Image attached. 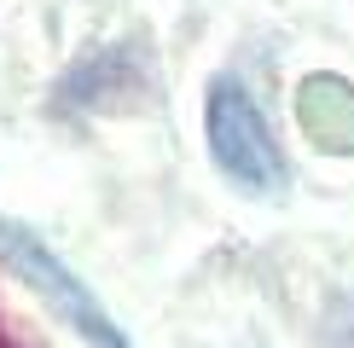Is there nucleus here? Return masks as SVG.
<instances>
[{
  "label": "nucleus",
  "instance_id": "nucleus-1",
  "mask_svg": "<svg viewBox=\"0 0 354 348\" xmlns=\"http://www.w3.org/2000/svg\"><path fill=\"white\" fill-rule=\"evenodd\" d=\"M0 267L24 284L70 337H82L87 348H134L128 325H116V313L105 308V296H99L29 221H18V215H0Z\"/></svg>",
  "mask_w": 354,
  "mask_h": 348
},
{
  "label": "nucleus",
  "instance_id": "nucleus-2",
  "mask_svg": "<svg viewBox=\"0 0 354 348\" xmlns=\"http://www.w3.org/2000/svg\"><path fill=\"white\" fill-rule=\"evenodd\" d=\"M203 145L209 163L227 186H239L244 197H285L290 192V163L285 145L273 139L268 110L256 105V93L239 76H215L203 93Z\"/></svg>",
  "mask_w": 354,
  "mask_h": 348
},
{
  "label": "nucleus",
  "instance_id": "nucleus-3",
  "mask_svg": "<svg viewBox=\"0 0 354 348\" xmlns=\"http://www.w3.org/2000/svg\"><path fill=\"white\" fill-rule=\"evenodd\" d=\"M145 58L128 41H111L93 58H82L64 81H58V110H122L134 93H145Z\"/></svg>",
  "mask_w": 354,
  "mask_h": 348
},
{
  "label": "nucleus",
  "instance_id": "nucleus-4",
  "mask_svg": "<svg viewBox=\"0 0 354 348\" xmlns=\"http://www.w3.org/2000/svg\"><path fill=\"white\" fill-rule=\"evenodd\" d=\"M297 122L314 151L354 157V81L337 70H314L297 87Z\"/></svg>",
  "mask_w": 354,
  "mask_h": 348
}]
</instances>
